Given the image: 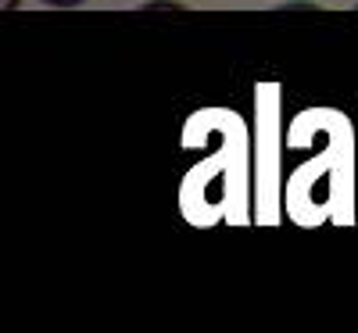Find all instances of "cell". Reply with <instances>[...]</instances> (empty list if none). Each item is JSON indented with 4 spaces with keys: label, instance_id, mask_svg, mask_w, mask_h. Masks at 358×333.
<instances>
[{
    "label": "cell",
    "instance_id": "obj_1",
    "mask_svg": "<svg viewBox=\"0 0 358 333\" xmlns=\"http://www.w3.org/2000/svg\"><path fill=\"white\" fill-rule=\"evenodd\" d=\"M43 4H50V8H79V4H86V0H43Z\"/></svg>",
    "mask_w": 358,
    "mask_h": 333
},
{
    "label": "cell",
    "instance_id": "obj_2",
    "mask_svg": "<svg viewBox=\"0 0 358 333\" xmlns=\"http://www.w3.org/2000/svg\"><path fill=\"white\" fill-rule=\"evenodd\" d=\"M4 8L11 11V8H18V0H4Z\"/></svg>",
    "mask_w": 358,
    "mask_h": 333
}]
</instances>
